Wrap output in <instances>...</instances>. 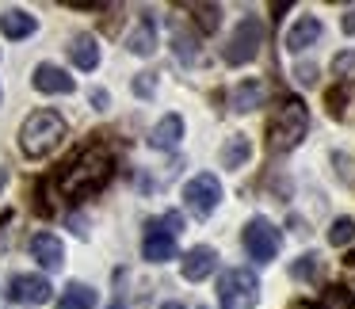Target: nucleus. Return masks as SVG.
Wrapping results in <instances>:
<instances>
[{
  "label": "nucleus",
  "instance_id": "1",
  "mask_svg": "<svg viewBox=\"0 0 355 309\" xmlns=\"http://www.w3.org/2000/svg\"><path fill=\"white\" fill-rule=\"evenodd\" d=\"M111 176H115V157H111L103 145H92V149H85V153L69 164V168H65L62 195L69 202L92 199L96 191H103V187L111 184Z\"/></svg>",
  "mask_w": 355,
  "mask_h": 309
},
{
  "label": "nucleus",
  "instance_id": "2",
  "mask_svg": "<svg viewBox=\"0 0 355 309\" xmlns=\"http://www.w3.org/2000/svg\"><path fill=\"white\" fill-rule=\"evenodd\" d=\"M62 138H65V118L58 115V111L42 107L24 123V130H19V149H24L31 161H39V157L54 153V149L62 145Z\"/></svg>",
  "mask_w": 355,
  "mask_h": 309
},
{
  "label": "nucleus",
  "instance_id": "3",
  "mask_svg": "<svg viewBox=\"0 0 355 309\" xmlns=\"http://www.w3.org/2000/svg\"><path fill=\"white\" fill-rule=\"evenodd\" d=\"M306 130H309V111H306V103H302V100H294V96H291V100L279 103L275 118H271L268 145L275 149V153H291V149L306 138Z\"/></svg>",
  "mask_w": 355,
  "mask_h": 309
},
{
  "label": "nucleus",
  "instance_id": "4",
  "mask_svg": "<svg viewBox=\"0 0 355 309\" xmlns=\"http://www.w3.org/2000/svg\"><path fill=\"white\" fill-rule=\"evenodd\" d=\"M218 298H222V309L256 306L260 301V279H256V271H248V267L222 271V279H218Z\"/></svg>",
  "mask_w": 355,
  "mask_h": 309
},
{
  "label": "nucleus",
  "instance_id": "5",
  "mask_svg": "<svg viewBox=\"0 0 355 309\" xmlns=\"http://www.w3.org/2000/svg\"><path fill=\"white\" fill-rule=\"evenodd\" d=\"M260 46H263V24H260L256 16H245V19L237 24V31L230 35L222 58H225L230 65H245V62H252V58L260 54Z\"/></svg>",
  "mask_w": 355,
  "mask_h": 309
},
{
  "label": "nucleus",
  "instance_id": "6",
  "mask_svg": "<svg viewBox=\"0 0 355 309\" xmlns=\"http://www.w3.org/2000/svg\"><path fill=\"white\" fill-rule=\"evenodd\" d=\"M241 240H245L248 260H256V263H271L275 252H279V245H283L279 229L268 222V218H252V222L245 225V233H241Z\"/></svg>",
  "mask_w": 355,
  "mask_h": 309
},
{
  "label": "nucleus",
  "instance_id": "7",
  "mask_svg": "<svg viewBox=\"0 0 355 309\" xmlns=\"http://www.w3.org/2000/svg\"><path fill=\"white\" fill-rule=\"evenodd\" d=\"M218 202H222V184H218V176L199 172L195 179H187V184H184V206L191 210L195 218H210Z\"/></svg>",
  "mask_w": 355,
  "mask_h": 309
},
{
  "label": "nucleus",
  "instance_id": "8",
  "mask_svg": "<svg viewBox=\"0 0 355 309\" xmlns=\"http://www.w3.org/2000/svg\"><path fill=\"white\" fill-rule=\"evenodd\" d=\"M141 256L149 263H168L176 260V233L168 229V222H149L146 237H141Z\"/></svg>",
  "mask_w": 355,
  "mask_h": 309
},
{
  "label": "nucleus",
  "instance_id": "9",
  "mask_svg": "<svg viewBox=\"0 0 355 309\" xmlns=\"http://www.w3.org/2000/svg\"><path fill=\"white\" fill-rule=\"evenodd\" d=\"M50 279L46 275H16L8 286V298L16 301V306H46L50 301Z\"/></svg>",
  "mask_w": 355,
  "mask_h": 309
},
{
  "label": "nucleus",
  "instance_id": "10",
  "mask_svg": "<svg viewBox=\"0 0 355 309\" xmlns=\"http://www.w3.org/2000/svg\"><path fill=\"white\" fill-rule=\"evenodd\" d=\"M184 279L187 283H202L207 275H214V267H218V252L210 245H195L191 252H184Z\"/></svg>",
  "mask_w": 355,
  "mask_h": 309
},
{
  "label": "nucleus",
  "instance_id": "11",
  "mask_svg": "<svg viewBox=\"0 0 355 309\" xmlns=\"http://www.w3.org/2000/svg\"><path fill=\"white\" fill-rule=\"evenodd\" d=\"M31 80H35V88L46 92V96H69L73 88H77V85H73V77L62 69V65H50V62H42L39 69H35Z\"/></svg>",
  "mask_w": 355,
  "mask_h": 309
},
{
  "label": "nucleus",
  "instance_id": "12",
  "mask_svg": "<svg viewBox=\"0 0 355 309\" xmlns=\"http://www.w3.org/2000/svg\"><path fill=\"white\" fill-rule=\"evenodd\" d=\"M31 256L42 263L46 271H62L65 263V245L54 237V233H35L31 237Z\"/></svg>",
  "mask_w": 355,
  "mask_h": 309
},
{
  "label": "nucleus",
  "instance_id": "13",
  "mask_svg": "<svg viewBox=\"0 0 355 309\" xmlns=\"http://www.w3.org/2000/svg\"><path fill=\"white\" fill-rule=\"evenodd\" d=\"M317 39H321V19H317V16H302L298 24L286 31V50H291V54H302V50L313 46Z\"/></svg>",
  "mask_w": 355,
  "mask_h": 309
},
{
  "label": "nucleus",
  "instance_id": "14",
  "mask_svg": "<svg viewBox=\"0 0 355 309\" xmlns=\"http://www.w3.org/2000/svg\"><path fill=\"white\" fill-rule=\"evenodd\" d=\"M180 138H184V118H180V115H164L161 123L153 126V134H149V145L168 153V149L180 145Z\"/></svg>",
  "mask_w": 355,
  "mask_h": 309
},
{
  "label": "nucleus",
  "instance_id": "15",
  "mask_svg": "<svg viewBox=\"0 0 355 309\" xmlns=\"http://www.w3.org/2000/svg\"><path fill=\"white\" fill-rule=\"evenodd\" d=\"M69 58H73V65H77V69L92 73L96 65H100V42H96L92 35H73V42H69Z\"/></svg>",
  "mask_w": 355,
  "mask_h": 309
},
{
  "label": "nucleus",
  "instance_id": "16",
  "mask_svg": "<svg viewBox=\"0 0 355 309\" xmlns=\"http://www.w3.org/2000/svg\"><path fill=\"white\" fill-rule=\"evenodd\" d=\"M35 31H39V19L19 12V8L0 16V35H4V39H27V35H35Z\"/></svg>",
  "mask_w": 355,
  "mask_h": 309
},
{
  "label": "nucleus",
  "instance_id": "17",
  "mask_svg": "<svg viewBox=\"0 0 355 309\" xmlns=\"http://www.w3.org/2000/svg\"><path fill=\"white\" fill-rule=\"evenodd\" d=\"M126 50H130V54H138V58H149V54L157 50V24H153V16H146V19H141V24L130 31Z\"/></svg>",
  "mask_w": 355,
  "mask_h": 309
},
{
  "label": "nucleus",
  "instance_id": "18",
  "mask_svg": "<svg viewBox=\"0 0 355 309\" xmlns=\"http://www.w3.org/2000/svg\"><path fill=\"white\" fill-rule=\"evenodd\" d=\"M263 85L260 80H241L237 88H233V100H230V107L237 111V115H245V111H256L263 103Z\"/></svg>",
  "mask_w": 355,
  "mask_h": 309
},
{
  "label": "nucleus",
  "instance_id": "19",
  "mask_svg": "<svg viewBox=\"0 0 355 309\" xmlns=\"http://www.w3.org/2000/svg\"><path fill=\"white\" fill-rule=\"evenodd\" d=\"M248 157H252V141H248L245 134L225 138V145H222V168H245Z\"/></svg>",
  "mask_w": 355,
  "mask_h": 309
},
{
  "label": "nucleus",
  "instance_id": "20",
  "mask_svg": "<svg viewBox=\"0 0 355 309\" xmlns=\"http://www.w3.org/2000/svg\"><path fill=\"white\" fill-rule=\"evenodd\" d=\"M96 306V290L85 283H69L62 290V301H58V309H92Z\"/></svg>",
  "mask_w": 355,
  "mask_h": 309
},
{
  "label": "nucleus",
  "instance_id": "21",
  "mask_svg": "<svg viewBox=\"0 0 355 309\" xmlns=\"http://www.w3.org/2000/svg\"><path fill=\"white\" fill-rule=\"evenodd\" d=\"M172 46H176V58H180L184 65H195V62H199V46H195V35H187L180 24H176V31H172Z\"/></svg>",
  "mask_w": 355,
  "mask_h": 309
},
{
  "label": "nucleus",
  "instance_id": "22",
  "mask_svg": "<svg viewBox=\"0 0 355 309\" xmlns=\"http://www.w3.org/2000/svg\"><path fill=\"white\" fill-rule=\"evenodd\" d=\"M352 240H355V218H336L332 229H329V245L344 248V245H352Z\"/></svg>",
  "mask_w": 355,
  "mask_h": 309
},
{
  "label": "nucleus",
  "instance_id": "23",
  "mask_svg": "<svg viewBox=\"0 0 355 309\" xmlns=\"http://www.w3.org/2000/svg\"><path fill=\"white\" fill-rule=\"evenodd\" d=\"M291 275H294V279H306V283H313V279L321 275V260H317L313 252L298 256V260H294V267H291Z\"/></svg>",
  "mask_w": 355,
  "mask_h": 309
},
{
  "label": "nucleus",
  "instance_id": "24",
  "mask_svg": "<svg viewBox=\"0 0 355 309\" xmlns=\"http://www.w3.org/2000/svg\"><path fill=\"white\" fill-rule=\"evenodd\" d=\"M191 12L199 16L202 31H218V24H222V8L218 4H191Z\"/></svg>",
  "mask_w": 355,
  "mask_h": 309
},
{
  "label": "nucleus",
  "instance_id": "25",
  "mask_svg": "<svg viewBox=\"0 0 355 309\" xmlns=\"http://www.w3.org/2000/svg\"><path fill=\"white\" fill-rule=\"evenodd\" d=\"M332 77H340V80L355 77V50H344V54L332 58Z\"/></svg>",
  "mask_w": 355,
  "mask_h": 309
},
{
  "label": "nucleus",
  "instance_id": "26",
  "mask_svg": "<svg viewBox=\"0 0 355 309\" xmlns=\"http://www.w3.org/2000/svg\"><path fill=\"white\" fill-rule=\"evenodd\" d=\"M134 92H138L141 100H149V96L157 92V80H153V73H138V77H134Z\"/></svg>",
  "mask_w": 355,
  "mask_h": 309
},
{
  "label": "nucleus",
  "instance_id": "27",
  "mask_svg": "<svg viewBox=\"0 0 355 309\" xmlns=\"http://www.w3.org/2000/svg\"><path fill=\"white\" fill-rule=\"evenodd\" d=\"M294 80H298V85H317V65L313 62H298L294 65Z\"/></svg>",
  "mask_w": 355,
  "mask_h": 309
},
{
  "label": "nucleus",
  "instance_id": "28",
  "mask_svg": "<svg viewBox=\"0 0 355 309\" xmlns=\"http://www.w3.org/2000/svg\"><path fill=\"white\" fill-rule=\"evenodd\" d=\"M92 103H96V111H107V103H111V96L103 92V88H96L92 92Z\"/></svg>",
  "mask_w": 355,
  "mask_h": 309
},
{
  "label": "nucleus",
  "instance_id": "29",
  "mask_svg": "<svg viewBox=\"0 0 355 309\" xmlns=\"http://www.w3.org/2000/svg\"><path fill=\"white\" fill-rule=\"evenodd\" d=\"M340 27H344V35H355V8L347 12L344 19H340Z\"/></svg>",
  "mask_w": 355,
  "mask_h": 309
},
{
  "label": "nucleus",
  "instance_id": "30",
  "mask_svg": "<svg viewBox=\"0 0 355 309\" xmlns=\"http://www.w3.org/2000/svg\"><path fill=\"white\" fill-rule=\"evenodd\" d=\"M161 309H187V306H184V301H164Z\"/></svg>",
  "mask_w": 355,
  "mask_h": 309
},
{
  "label": "nucleus",
  "instance_id": "31",
  "mask_svg": "<svg viewBox=\"0 0 355 309\" xmlns=\"http://www.w3.org/2000/svg\"><path fill=\"white\" fill-rule=\"evenodd\" d=\"M107 309H126V301H123V298H115V301H111Z\"/></svg>",
  "mask_w": 355,
  "mask_h": 309
},
{
  "label": "nucleus",
  "instance_id": "32",
  "mask_svg": "<svg viewBox=\"0 0 355 309\" xmlns=\"http://www.w3.org/2000/svg\"><path fill=\"white\" fill-rule=\"evenodd\" d=\"M4 179H8V176H4V168H0V187H4Z\"/></svg>",
  "mask_w": 355,
  "mask_h": 309
},
{
  "label": "nucleus",
  "instance_id": "33",
  "mask_svg": "<svg viewBox=\"0 0 355 309\" xmlns=\"http://www.w3.org/2000/svg\"><path fill=\"white\" fill-rule=\"evenodd\" d=\"M347 263H355V252H352V256H347Z\"/></svg>",
  "mask_w": 355,
  "mask_h": 309
}]
</instances>
